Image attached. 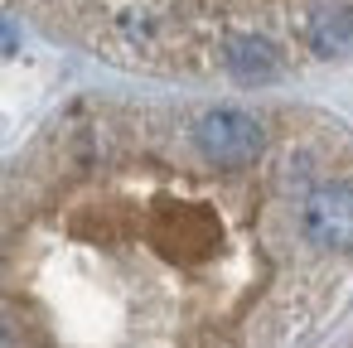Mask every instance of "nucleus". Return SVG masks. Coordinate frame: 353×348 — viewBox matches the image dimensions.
I'll return each mask as SVG.
<instances>
[{"label":"nucleus","mask_w":353,"mask_h":348,"mask_svg":"<svg viewBox=\"0 0 353 348\" xmlns=\"http://www.w3.org/2000/svg\"><path fill=\"white\" fill-rule=\"evenodd\" d=\"M194 141L213 165H247L261 155V126L247 112H208L199 121Z\"/></svg>","instance_id":"f257e3e1"},{"label":"nucleus","mask_w":353,"mask_h":348,"mask_svg":"<svg viewBox=\"0 0 353 348\" xmlns=\"http://www.w3.org/2000/svg\"><path fill=\"white\" fill-rule=\"evenodd\" d=\"M305 237L324 252H353V189L324 184L305 203Z\"/></svg>","instance_id":"f03ea898"},{"label":"nucleus","mask_w":353,"mask_h":348,"mask_svg":"<svg viewBox=\"0 0 353 348\" xmlns=\"http://www.w3.org/2000/svg\"><path fill=\"white\" fill-rule=\"evenodd\" d=\"M228 68L242 83H266V78H276V49L256 34H237V39H228Z\"/></svg>","instance_id":"7ed1b4c3"},{"label":"nucleus","mask_w":353,"mask_h":348,"mask_svg":"<svg viewBox=\"0 0 353 348\" xmlns=\"http://www.w3.org/2000/svg\"><path fill=\"white\" fill-rule=\"evenodd\" d=\"M310 44H314V54H324V59L343 54V49L353 44V10H343V6L314 10V15H310Z\"/></svg>","instance_id":"20e7f679"}]
</instances>
